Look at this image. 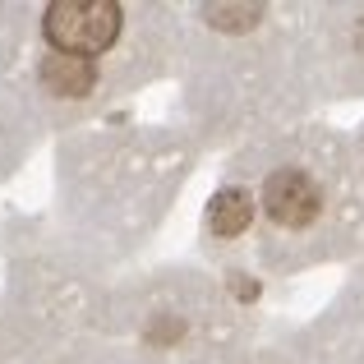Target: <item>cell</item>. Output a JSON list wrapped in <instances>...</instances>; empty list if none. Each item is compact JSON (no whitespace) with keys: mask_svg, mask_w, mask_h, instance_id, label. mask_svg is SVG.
I'll use <instances>...</instances> for the list:
<instances>
[{"mask_svg":"<svg viewBox=\"0 0 364 364\" xmlns=\"http://www.w3.org/2000/svg\"><path fill=\"white\" fill-rule=\"evenodd\" d=\"M42 33L55 55L92 60L120 37V5L116 0H55L42 14Z\"/></svg>","mask_w":364,"mask_h":364,"instance_id":"cell-1","label":"cell"},{"mask_svg":"<svg viewBox=\"0 0 364 364\" xmlns=\"http://www.w3.org/2000/svg\"><path fill=\"white\" fill-rule=\"evenodd\" d=\"M263 208H267V217L282 222V226H309L314 217H318V208H323V194L304 171L286 166V171H272V176H267Z\"/></svg>","mask_w":364,"mask_h":364,"instance_id":"cell-2","label":"cell"},{"mask_svg":"<svg viewBox=\"0 0 364 364\" xmlns=\"http://www.w3.org/2000/svg\"><path fill=\"white\" fill-rule=\"evenodd\" d=\"M37 74H42V83L55 97H88L92 83H97L92 60H74V55H46V60L37 65Z\"/></svg>","mask_w":364,"mask_h":364,"instance_id":"cell-3","label":"cell"},{"mask_svg":"<svg viewBox=\"0 0 364 364\" xmlns=\"http://www.w3.org/2000/svg\"><path fill=\"white\" fill-rule=\"evenodd\" d=\"M249 217H254V198L245 194V189H222V194L208 203V226H213L217 235H240L249 231Z\"/></svg>","mask_w":364,"mask_h":364,"instance_id":"cell-4","label":"cell"},{"mask_svg":"<svg viewBox=\"0 0 364 364\" xmlns=\"http://www.w3.org/2000/svg\"><path fill=\"white\" fill-rule=\"evenodd\" d=\"M263 5H208V23L217 28H254Z\"/></svg>","mask_w":364,"mask_h":364,"instance_id":"cell-5","label":"cell"}]
</instances>
